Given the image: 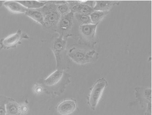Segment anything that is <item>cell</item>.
I'll return each instance as SVG.
<instances>
[{"mask_svg":"<svg viewBox=\"0 0 152 115\" xmlns=\"http://www.w3.org/2000/svg\"><path fill=\"white\" fill-rule=\"evenodd\" d=\"M109 12L103 11H94L90 15V19L92 24H99L100 21L104 18V17L108 14Z\"/></svg>","mask_w":152,"mask_h":115,"instance_id":"obj_18","label":"cell"},{"mask_svg":"<svg viewBox=\"0 0 152 115\" xmlns=\"http://www.w3.org/2000/svg\"><path fill=\"white\" fill-rule=\"evenodd\" d=\"M135 96L141 106L152 105V89L151 88L137 87L135 88Z\"/></svg>","mask_w":152,"mask_h":115,"instance_id":"obj_9","label":"cell"},{"mask_svg":"<svg viewBox=\"0 0 152 115\" xmlns=\"http://www.w3.org/2000/svg\"><path fill=\"white\" fill-rule=\"evenodd\" d=\"M10 98H7L5 97L1 96V110H0V114L2 115L6 114V104L9 100Z\"/></svg>","mask_w":152,"mask_h":115,"instance_id":"obj_20","label":"cell"},{"mask_svg":"<svg viewBox=\"0 0 152 115\" xmlns=\"http://www.w3.org/2000/svg\"><path fill=\"white\" fill-rule=\"evenodd\" d=\"M67 55L72 61L79 65L94 62L98 59V54L94 49L88 50L79 47H73L70 49Z\"/></svg>","mask_w":152,"mask_h":115,"instance_id":"obj_3","label":"cell"},{"mask_svg":"<svg viewBox=\"0 0 152 115\" xmlns=\"http://www.w3.org/2000/svg\"><path fill=\"white\" fill-rule=\"evenodd\" d=\"M96 4L93 7L94 11L108 12L115 5H118L120 3L118 1H95Z\"/></svg>","mask_w":152,"mask_h":115,"instance_id":"obj_13","label":"cell"},{"mask_svg":"<svg viewBox=\"0 0 152 115\" xmlns=\"http://www.w3.org/2000/svg\"><path fill=\"white\" fill-rule=\"evenodd\" d=\"M6 110L7 115H20L21 114L20 106L14 100L11 98L6 104Z\"/></svg>","mask_w":152,"mask_h":115,"instance_id":"obj_15","label":"cell"},{"mask_svg":"<svg viewBox=\"0 0 152 115\" xmlns=\"http://www.w3.org/2000/svg\"><path fill=\"white\" fill-rule=\"evenodd\" d=\"M58 5V11L61 16H65L70 12V7L69 4L65 1H59Z\"/></svg>","mask_w":152,"mask_h":115,"instance_id":"obj_19","label":"cell"},{"mask_svg":"<svg viewBox=\"0 0 152 115\" xmlns=\"http://www.w3.org/2000/svg\"><path fill=\"white\" fill-rule=\"evenodd\" d=\"M74 17H75V20L79 26L92 24L90 19V16L88 15L75 13Z\"/></svg>","mask_w":152,"mask_h":115,"instance_id":"obj_17","label":"cell"},{"mask_svg":"<svg viewBox=\"0 0 152 115\" xmlns=\"http://www.w3.org/2000/svg\"><path fill=\"white\" fill-rule=\"evenodd\" d=\"M108 86V82L104 78L98 79L95 83L88 98V104L92 110H95L103 92Z\"/></svg>","mask_w":152,"mask_h":115,"instance_id":"obj_7","label":"cell"},{"mask_svg":"<svg viewBox=\"0 0 152 115\" xmlns=\"http://www.w3.org/2000/svg\"><path fill=\"white\" fill-rule=\"evenodd\" d=\"M33 89H34V93L37 94H40L42 93V92H43V90H44L42 86L40 85V84H36L34 86Z\"/></svg>","mask_w":152,"mask_h":115,"instance_id":"obj_21","label":"cell"},{"mask_svg":"<svg viewBox=\"0 0 152 115\" xmlns=\"http://www.w3.org/2000/svg\"><path fill=\"white\" fill-rule=\"evenodd\" d=\"M29 39L30 37L26 34L23 33L22 30L19 29L17 32L14 34L11 35L6 38L1 39V49L14 48L18 44H22L21 41L22 40Z\"/></svg>","mask_w":152,"mask_h":115,"instance_id":"obj_8","label":"cell"},{"mask_svg":"<svg viewBox=\"0 0 152 115\" xmlns=\"http://www.w3.org/2000/svg\"><path fill=\"white\" fill-rule=\"evenodd\" d=\"M57 7L58 5L55 1H50L44 7L39 9L44 16L45 27L53 31H56V27L61 17Z\"/></svg>","mask_w":152,"mask_h":115,"instance_id":"obj_4","label":"cell"},{"mask_svg":"<svg viewBox=\"0 0 152 115\" xmlns=\"http://www.w3.org/2000/svg\"><path fill=\"white\" fill-rule=\"evenodd\" d=\"M66 45V40L60 35L51 41L50 47L56 59L58 70H64L68 66Z\"/></svg>","mask_w":152,"mask_h":115,"instance_id":"obj_2","label":"cell"},{"mask_svg":"<svg viewBox=\"0 0 152 115\" xmlns=\"http://www.w3.org/2000/svg\"><path fill=\"white\" fill-rule=\"evenodd\" d=\"M77 23L75 19L74 13L70 11L65 16H61L56 31L66 40L69 37H75L76 32Z\"/></svg>","mask_w":152,"mask_h":115,"instance_id":"obj_5","label":"cell"},{"mask_svg":"<svg viewBox=\"0 0 152 115\" xmlns=\"http://www.w3.org/2000/svg\"><path fill=\"white\" fill-rule=\"evenodd\" d=\"M70 75L63 70H57L46 79H42L39 84L45 93L53 96H60L64 93L70 83Z\"/></svg>","mask_w":152,"mask_h":115,"instance_id":"obj_1","label":"cell"},{"mask_svg":"<svg viewBox=\"0 0 152 115\" xmlns=\"http://www.w3.org/2000/svg\"><path fill=\"white\" fill-rule=\"evenodd\" d=\"M97 24H88L80 25L78 27L77 36L78 37V43L89 48L93 49L96 44L95 40V33Z\"/></svg>","mask_w":152,"mask_h":115,"instance_id":"obj_6","label":"cell"},{"mask_svg":"<svg viewBox=\"0 0 152 115\" xmlns=\"http://www.w3.org/2000/svg\"><path fill=\"white\" fill-rule=\"evenodd\" d=\"M20 110L21 114L26 113L28 111V108L26 105H22L20 106Z\"/></svg>","mask_w":152,"mask_h":115,"instance_id":"obj_22","label":"cell"},{"mask_svg":"<svg viewBox=\"0 0 152 115\" xmlns=\"http://www.w3.org/2000/svg\"><path fill=\"white\" fill-rule=\"evenodd\" d=\"M77 109L76 102L72 99L65 100L59 103L56 107L57 112L62 115H70Z\"/></svg>","mask_w":152,"mask_h":115,"instance_id":"obj_11","label":"cell"},{"mask_svg":"<svg viewBox=\"0 0 152 115\" xmlns=\"http://www.w3.org/2000/svg\"><path fill=\"white\" fill-rule=\"evenodd\" d=\"M68 4L70 11L74 14L77 13L90 16L94 11L93 7L79 1H68Z\"/></svg>","mask_w":152,"mask_h":115,"instance_id":"obj_10","label":"cell"},{"mask_svg":"<svg viewBox=\"0 0 152 115\" xmlns=\"http://www.w3.org/2000/svg\"><path fill=\"white\" fill-rule=\"evenodd\" d=\"M4 5L9 11L15 14H25L28 9L17 1H7L4 3Z\"/></svg>","mask_w":152,"mask_h":115,"instance_id":"obj_12","label":"cell"},{"mask_svg":"<svg viewBox=\"0 0 152 115\" xmlns=\"http://www.w3.org/2000/svg\"><path fill=\"white\" fill-rule=\"evenodd\" d=\"M26 16L31 18V19L35 21L40 25L45 27V24L44 22V18L42 13L40 9H28L25 13Z\"/></svg>","mask_w":152,"mask_h":115,"instance_id":"obj_14","label":"cell"},{"mask_svg":"<svg viewBox=\"0 0 152 115\" xmlns=\"http://www.w3.org/2000/svg\"><path fill=\"white\" fill-rule=\"evenodd\" d=\"M18 2L28 9H39L47 5L48 2L36 1H18Z\"/></svg>","mask_w":152,"mask_h":115,"instance_id":"obj_16","label":"cell"}]
</instances>
